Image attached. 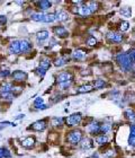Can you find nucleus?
Wrapping results in <instances>:
<instances>
[{"mask_svg": "<svg viewBox=\"0 0 135 158\" xmlns=\"http://www.w3.org/2000/svg\"><path fill=\"white\" fill-rule=\"evenodd\" d=\"M72 80H73V76L70 73H61L56 78L58 85L61 89H65L68 87H70V85L72 84Z\"/></svg>", "mask_w": 135, "mask_h": 158, "instance_id": "f257e3e1", "label": "nucleus"}, {"mask_svg": "<svg viewBox=\"0 0 135 158\" xmlns=\"http://www.w3.org/2000/svg\"><path fill=\"white\" fill-rule=\"evenodd\" d=\"M116 60H117L119 67H121L123 70H125V71H130V70L132 69L133 62L131 61L128 54H126V53H121V54H118L117 56Z\"/></svg>", "mask_w": 135, "mask_h": 158, "instance_id": "f03ea898", "label": "nucleus"}, {"mask_svg": "<svg viewBox=\"0 0 135 158\" xmlns=\"http://www.w3.org/2000/svg\"><path fill=\"white\" fill-rule=\"evenodd\" d=\"M67 140L71 145H77L82 140V132L80 130H73V131L68 133Z\"/></svg>", "mask_w": 135, "mask_h": 158, "instance_id": "7ed1b4c3", "label": "nucleus"}, {"mask_svg": "<svg viewBox=\"0 0 135 158\" xmlns=\"http://www.w3.org/2000/svg\"><path fill=\"white\" fill-rule=\"evenodd\" d=\"M81 120H82V115L80 113H74V114H71L70 116H68L65 122H67L68 125L70 127H74V125H78L80 124Z\"/></svg>", "mask_w": 135, "mask_h": 158, "instance_id": "20e7f679", "label": "nucleus"}, {"mask_svg": "<svg viewBox=\"0 0 135 158\" xmlns=\"http://www.w3.org/2000/svg\"><path fill=\"white\" fill-rule=\"evenodd\" d=\"M74 8L76 9H73V11L77 13L78 15L82 16V17H88V16H90L93 14L90 11V9L88 8L87 4H83L82 6H78V7H74Z\"/></svg>", "mask_w": 135, "mask_h": 158, "instance_id": "39448f33", "label": "nucleus"}, {"mask_svg": "<svg viewBox=\"0 0 135 158\" xmlns=\"http://www.w3.org/2000/svg\"><path fill=\"white\" fill-rule=\"evenodd\" d=\"M106 37L109 40L110 42L114 43H119L123 41V35L119 34V33H116V32H108Z\"/></svg>", "mask_w": 135, "mask_h": 158, "instance_id": "423d86ee", "label": "nucleus"}, {"mask_svg": "<svg viewBox=\"0 0 135 158\" xmlns=\"http://www.w3.org/2000/svg\"><path fill=\"white\" fill-rule=\"evenodd\" d=\"M8 51L10 54H19V52H20V42H18V41L11 42L8 47Z\"/></svg>", "mask_w": 135, "mask_h": 158, "instance_id": "0eeeda50", "label": "nucleus"}, {"mask_svg": "<svg viewBox=\"0 0 135 158\" xmlns=\"http://www.w3.org/2000/svg\"><path fill=\"white\" fill-rule=\"evenodd\" d=\"M21 146L23 147H25V148H27V149H30V148H32V147H34V145H35V138L34 137H26L24 138V139H21Z\"/></svg>", "mask_w": 135, "mask_h": 158, "instance_id": "6e6552de", "label": "nucleus"}, {"mask_svg": "<svg viewBox=\"0 0 135 158\" xmlns=\"http://www.w3.org/2000/svg\"><path fill=\"white\" fill-rule=\"evenodd\" d=\"M45 128H46V121H45V120L36 121L35 123L32 124V129L35 130V131H43Z\"/></svg>", "mask_w": 135, "mask_h": 158, "instance_id": "1a4fd4ad", "label": "nucleus"}, {"mask_svg": "<svg viewBox=\"0 0 135 158\" xmlns=\"http://www.w3.org/2000/svg\"><path fill=\"white\" fill-rule=\"evenodd\" d=\"M13 78L14 80L16 81H24L27 78V73H24V71H20V70H17L13 73Z\"/></svg>", "mask_w": 135, "mask_h": 158, "instance_id": "9d476101", "label": "nucleus"}, {"mask_svg": "<svg viewBox=\"0 0 135 158\" xmlns=\"http://www.w3.org/2000/svg\"><path fill=\"white\" fill-rule=\"evenodd\" d=\"M54 15H55V21H68V18H69L68 13L64 11V10H58Z\"/></svg>", "mask_w": 135, "mask_h": 158, "instance_id": "9b49d317", "label": "nucleus"}, {"mask_svg": "<svg viewBox=\"0 0 135 158\" xmlns=\"http://www.w3.org/2000/svg\"><path fill=\"white\" fill-rule=\"evenodd\" d=\"M54 33L59 37H67L68 35H69V32H68L64 27H62V26H56V27H54Z\"/></svg>", "mask_w": 135, "mask_h": 158, "instance_id": "f8f14e48", "label": "nucleus"}, {"mask_svg": "<svg viewBox=\"0 0 135 158\" xmlns=\"http://www.w3.org/2000/svg\"><path fill=\"white\" fill-rule=\"evenodd\" d=\"M35 5H36V7H37L38 9H41V10H46V9L50 8L52 4H51L50 1H47V0H41V1H36Z\"/></svg>", "mask_w": 135, "mask_h": 158, "instance_id": "ddd939ff", "label": "nucleus"}, {"mask_svg": "<svg viewBox=\"0 0 135 158\" xmlns=\"http://www.w3.org/2000/svg\"><path fill=\"white\" fill-rule=\"evenodd\" d=\"M46 15L47 14H44V13H34V14H32L30 18L35 21H42V23H45Z\"/></svg>", "mask_w": 135, "mask_h": 158, "instance_id": "4468645a", "label": "nucleus"}, {"mask_svg": "<svg viewBox=\"0 0 135 158\" xmlns=\"http://www.w3.org/2000/svg\"><path fill=\"white\" fill-rule=\"evenodd\" d=\"M93 140L91 139H89V138H86V139H82L81 140V143H80V147L81 149L83 150H88L90 148H93Z\"/></svg>", "mask_w": 135, "mask_h": 158, "instance_id": "2eb2a0df", "label": "nucleus"}, {"mask_svg": "<svg viewBox=\"0 0 135 158\" xmlns=\"http://www.w3.org/2000/svg\"><path fill=\"white\" fill-rule=\"evenodd\" d=\"M100 124L98 123V122H95V123H91L90 125L88 127V130L90 133H93V134H98V133H100Z\"/></svg>", "mask_w": 135, "mask_h": 158, "instance_id": "dca6fc26", "label": "nucleus"}, {"mask_svg": "<svg viewBox=\"0 0 135 158\" xmlns=\"http://www.w3.org/2000/svg\"><path fill=\"white\" fill-rule=\"evenodd\" d=\"M30 47H32V44H30V41H27V40H23V41H20V52L30 51Z\"/></svg>", "mask_w": 135, "mask_h": 158, "instance_id": "f3484780", "label": "nucleus"}, {"mask_svg": "<svg viewBox=\"0 0 135 158\" xmlns=\"http://www.w3.org/2000/svg\"><path fill=\"white\" fill-rule=\"evenodd\" d=\"M119 14L122 15V17L128 18L131 17L132 15V9L130 8V7H123V8L119 10Z\"/></svg>", "mask_w": 135, "mask_h": 158, "instance_id": "a211bd4d", "label": "nucleus"}, {"mask_svg": "<svg viewBox=\"0 0 135 158\" xmlns=\"http://www.w3.org/2000/svg\"><path fill=\"white\" fill-rule=\"evenodd\" d=\"M128 142L131 146L135 147V124L131 125V133H130V138H128Z\"/></svg>", "mask_w": 135, "mask_h": 158, "instance_id": "6ab92c4d", "label": "nucleus"}, {"mask_svg": "<svg viewBox=\"0 0 135 158\" xmlns=\"http://www.w3.org/2000/svg\"><path fill=\"white\" fill-rule=\"evenodd\" d=\"M72 56L76 60H82L86 56V52L82 50H76V51L72 53Z\"/></svg>", "mask_w": 135, "mask_h": 158, "instance_id": "aec40b11", "label": "nucleus"}, {"mask_svg": "<svg viewBox=\"0 0 135 158\" xmlns=\"http://www.w3.org/2000/svg\"><path fill=\"white\" fill-rule=\"evenodd\" d=\"M93 89V85H83V86H81V87H79L77 92L80 93V94H82V93H89V92H91Z\"/></svg>", "mask_w": 135, "mask_h": 158, "instance_id": "412c9836", "label": "nucleus"}, {"mask_svg": "<svg viewBox=\"0 0 135 158\" xmlns=\"http://www.w3.org/2000/svg\"><path fill=\"white\" fill-rule=\"evenodd\" d=\"M95 140H96L98 145H105V143L108 142V137L105 136V134H100V136H97Z\"/></svg>", "mask_w": 135, "mask_h": 158, "instance_id": "4be33fe9", "label": "nucleus"}, {"mask_svg": "<svg viewBox=\"0 0 135 158\" xmlns=\"http://www.w3.org/2000/svg\"><path fill=\"white\" fill-rule=\"evenodd\" d=\"M11 90H13L11 84H4L0 87V93H11Z\"/></svg>", "mask_w": 135, "mask_h": 158, "instance_id": "5701e85b", "label": "nucleus"}, {"mask_svg": "<svg viewBox=\"0 0 135 158\" xmlns=\"http://www.w3.org/2000/svg\"><path fill=\"white\" fill-rule=\"evenodd\" d=\"M50 60L46 59V58H44V59L41 60V62H39V68L44 69V70H47V69L50 68Z\"/></svg>", "mask_w": 135, "mask_h": 158, "instance_id": "b1692460", "label": "nucleus"}, {"mask_svg": "<svg viewBox=\"0 0 135 158\" xmlns=\"http://www.w3.org/2000/svg\"><path fill=\"white\" fill-rule=\"evenodd\" d=\"M49 35H50V33L47 31H41L36 34V37L38 40H41V41H44V40H46L49 37Z\"/></svg>", "mask_w": 135, "mask_h": 158, "instance_id": "393cba45", "label": "nucleus"}, {"mask_svg": "<svg viewBox=\"0 0 135 158\" xmlns=\"http://www.w3.org/2000/svg\"><path fill=\"white\" fill-rule=\"evenodd\" d=\"M106 85V81L104 79H97L93 81V88H101Z\"/></svg>", "mask_w": 135, "mask_h": 158, "instance_id": "a878e982", "label": "nucleus"}, {"mask_svg": "<svg viewBox=\"0 0 135 158\" xmlns=\"http://www.w3.org/2000/svg\"><path fill=\"white\" fill-rule=\"evenodd\" d=\"M10 156V151L7 148H0V158H8Z\"/></svg>", "mask_w": 135, "mask_h": 158, "instance_id": "bb28decb", "label": "nucleus"}, {"mask_svg": "<svg viewBox=\"0 0 135 158\" xmlns=\"http://www.w3.org/2000/svg\"><path fill=\"white\" fill-rule=\"evenodd\" d=\"M87 6L88 8L90 9L91 13H95L98 9V2H95V1H90V2H87Z\"/></svg>", "mask_w": 135, "mask_h": 158, "instance_id": "cd10ccee", "label": "nucleus"}, {"mask_svg": "<svg viewBox=\"0 0 135 158\" xmlns=\"http://www.w3.org/2000/svg\"><path fill=\"white\" fill-rule=\"evenodd\" d=\"M65 62H67V58H64V56H60V58H58V59H55L54 64L56 66V67H61V66L65 64Z\"/></svg>", "mask_w": 135, "mask_h": 158, "instance_id": "c85d7f7f", "label": "nucleus"}, {"mask_svg": "<svg viewBox=\"0 0 135 158\" xmlns=\"http://www.w3.org/2000/svg\"><path fill=\"white\" fill-rule=\"evenodd\" d=\"M125 116H126L128 120H131V121H134L135 120V112L133 110H127L125 112Z\"/></svg>", "mask_w": 135, "mask_h": 158, "instance_id": "c756f323", "label": "nucleus"}, {"mask_svg": "<svg viewBox=\"0 0 135 158\" xmlns=\"http://www.w3.org/2000/svg\"><path fill=\"white\" fill-rule=\"evenodd\" d=\"M63 123V120L61 118H53L52 119V125L53 127H58V125H62Z\"/></svg>", "mask_w": 135, "mask_h": 158, "instance_id": "7c9ffc66", "label": "nucleus"}, {"mask_svg": "<svg viewBox=\"0 0 135 158\" xmlns=\"http://www.w3.org/2000/svg\"><path fill=\"white\" fill-rule=\"evenodd\" d=\"M130 28V24L127 23V21H122L121 24H119V30L122 31V32H125Z\"/></svg>", "mask_w": 135, "mask_h": 158, "instance_id": "2f4dec72", "label": "nucleus"}, {"mask_svg": "<svg viewBox=\"0 0 135 158\" xmlns=\"http://www.w3.org/2000/svg\"><path fill=\"white\" fill-rule=\"evenodd\" d=\"M87 44H88L89 47H93V45L97 44V40L95 39L93 36H89L88 40H87Z\"/></svg>", "mask_w": 135, "mask_h": 158, "instance_id": "473e14b6", "label": "nucleus"}, {"mask_svg": "<svg viewBox=\"0 0 135 158\" xmlns=\"http://www.w3.org/2000/svg\"><path fill=\"white\" fill-rule=\"evenodd\" d=\"M0 97H2V98H5V99L14 98V96L11 93H0Z\"/></svg>", "mask_w": 135, "mask_h": 158, "instance_id": "72a5a7b5", "label": "nucleus"}, {"mask_svg": "<svg viewBox=\"0 0 135 158\" xmlns=\"http://www.w3.org/2000/svg\"><path fill=\"white\" fill-rule=\"evenodd\" d=\"M34 105H35V107H39V106H42V105H44L43 104V98H41V97H38V98L35 99V102H34Z\"/></svg>", "mask_w": 135, "mask_h": 158, "instance_id": "f704fd0d", "label": "nucleus"}, {"mask_svg": "<svg viewBox=\"0 0 135 158\" xmlns=\"http://www.w3.org/2000/svg\"><path fill=\"white\" fill-rule=\"evenodd\" d=\"M128 56H130V59H131L132 62L135 63V49L134 50H132V51L128 53Z\"/></svg>", "mask_w": 135, "mask_h": 158, "instance_id": "c9c22d12", "label": "nucleus"}, {"mask_svg": "<svg viewBox=\"0 0 135 158\" xmlns=\"http://www.w3.org/2000/svg\"><path fill=\"white\" fill-rule=\"evenodd\" d=\"M36 71H37V73L41 76V77H43L44 75H45V73H46V70H44V69H42V68H38V69H36Z\"/></svg>", "mask_w": 135, "mask_h": 158, "instance_id": "e433bc0d", "label": "nucleus"}, {"mask_svg": "<svg viewBox=\"0 0 135 158\" xmlns=\"http://www.w3.org/2000/svg\"><path fill=\"white\" fill-rule=\"evenodd\" d=\"M6 21H7V18H6V16H0V25H5L6 24Z\"/></svg>", "mask_w": 135, "mask_h": 158, "instance_id": "4c0bfd02", "label": "nucleus"}, {"mask_svg": "<svg viewBox=\"0 0 135 158\" xmlns=\"http://www.w3.org/2000/svg\"><path fill=\"white\" fill-rule=\"evenodd\" d=\"M10 75V73H9L8 70H2L1 73H0V76L1 77H6V76H9Z\"/></svg>", "mask_w": 135, "mask_h": 158, "instance_id": "58836bf2", "label": "nucleus"}]
</instances>
